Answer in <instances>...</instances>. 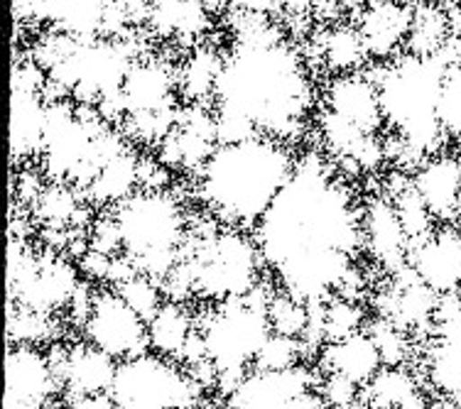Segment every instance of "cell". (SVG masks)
<instances>
[{"label":"cell","instance_id":"cell-1","mask_svg":"<svg viewBox=\"0 0 461 409\" xmlns=\"http://www.w3.org/2000/svg\"><path fill=\"white\" fill-rule=\"evenodd\" d=\"M253 241L280 285L307 307L346 292L364 250V204L320 155L297 160L290 182L253 231Z\"/></svg>","mask_w":461,"mask_h":409},{"label":"cell","instance_id":"cell-2","mask_svg":"<svg viewBox=\"0 0 461 409\" xmlns=\"http://www.w3.org/2000/svg\"><path fill=\"white\" fill-rule=\"evenodd\" d=\"M253 15L256 25L240 30L213 89L216 145L250 138L287 143L310 116L314 91L302 54L267 25L270 15Z\"/></svg>","mask_w":461,"mask_h":409},{"label":"cell","instance_id":"cell-3","mask_svg":"<svg viewBox=\"0 0 461 409\" xmlns=\"http://www.w3.org/2000/svg\"><path fill=\"white\" fill-rule=\"evenodd\" d=\"M294 164L290 145L276 138L216 145L199 169L196 194L213 218L253 233L290 182Z\"/></svg>","mask_w":461,"mask_h":409},{"label":"cell","instance_id":"cell-4","mask_svg":"<svg viewBox=\"0 0 461 409\" xmlns=\"http://www.w3.org/2000/svg\"><path fill=\"white\" fill-rule=\"evenodd\" d=\"M461 62L454 54V42L435 57L400 54L371 74L378 86L383 123L391 128L402 152L417 162L435 157L442 150L444 138L439 123V98L447 72Z\"/></svg>","mask_w":461,"mask_h":409},{"label":"cell","instance_id":"cell-5","mask_svg":"<svg viewBox=\"0 0 461 409\" xmlns=\"http://www.w3.org/2000/svg\"><path fill=\"white\" fill-rule=\"evenodd\" d=\"M118 241L135 270L150 280L175 272L185 243L186 216L175 196L165 189H138L111 214Z\"/></svg>","mask_w":461,"mask_h":409},{"label":"cell","instance_id":"cell-6","mask_svg":"<svg viewBox=\"0 0 461 409\" xmlns=\"http://www.w3.org/2000/svg\"><path fill=\"white\" fill-rule=\"evenodd\" d=\"M267 297L263 287L240 299L212 304L196 331L204 343L206 363L216 373V383L229 392L243 375L253 370L260 348L270 338L267 321Z\"/></svg>","mask_w":461,"mask_h":409},{"label":"cell","instance_id":"cell-7","mask_svg":"<svg viewBox=\"0 0 461 409\" xmlns=\"http://www.w3.org/2000/svg\"><path fill=\"white\" fill-rule=\"evenodd\" d=\"M263 258L253 238L243 231L213 233L206 238L189 272V285L212 304L249 297L260 287Z\"/></svg>","mask_w":461,"mask_h":409},{"label":"cell","instance_id":"cell-8","mask_svg":"<svg viewBox=\"0 0 461 409\" xmlns=\"http://www.w3.org/2000/svg\"><path fill=\"white\" fill-rule=\"evenodd\" d=\"M199 390L185 365L148 351L118 363L108 395L123 409H194Z\"/></svg>","mask_w":461,"mask_h":409},{"label":"cell","instance_id":"cell-9","mask_svg":"<svg viewBox=\"0 0 461 409\" xmlns=\"http://www.w3.org/2000/svg\"><path fill=\"white\" fill-rule=\"evenodd\" d=\"M321 378L307 365L290 370H249L226 392V409H324Z\"/></svg>","mask_w":461,"mask_h":409},{"label":"cell","instance_id":"cell-10","mask_svg":"<svg viewBox=\"0 0 461 409\" xmlns=\"http://www.w3.org/2000/svg\"><path fill=\"white\" fill-rule=\"evenodd\" d=\"M81 329L84 341L118 363L150 351L148 319L135 312L115 289H101L91 297L89 314Z\"/></svg>","mask_w":461,"mask_h":409},{"label":"cell","instance_id":"cell-11","mask_svg":"<svg viewBox=\"0 0 461 409\" xmlns=\"http://www.w3.org/2000/svg\"><path fill=\"white\" fill-rule=\"evenodd\" d=\"M40 67L18 64L13 74V108H10V152L15 160L37 157L45 140L47 108L45 84Z\"/></svg>","mask_w":461,"mask_h":409},{"label":"cell","instance_id":"cell-12","mask_svg":"<svg viewBox=\"0 0 461 409\" xmlns=\"http://www.w3.org/2000/svg\"><path fill=\"white\" fill-rule=\"evenodd\" d=\"M62 395L50 353L37 346H10L5 356V405L23 409H50Z\"/></svg>","mask_w":461,"mask_h":409},{"label":"cell","instance_id":"cell-13","mask_svg":"<svg viewBox=\"0 0 461 409\" xmlns=\"http://www.w3.org/2000/svg\"><path fill=\"white\" fill-rule=\"evenodd\" d=\"M410 275L437 297L461 292V228L442 226L425 241L410 245Z\"/></svg>","mask_w":461,"mask_h":409},{"label":"cell","instance_id":"cell-14","mask_svg":"<svg viewBox=\"0 0 461 409\" xmlns=\"http://www.w3.org/2000/svg\"><path fill=\"white\" fill-rule=\"evenodd\" d=\"M64 397L108 395L115 380L118 360L91 346L89 341H77L71 346L54 348L50 353Z\"/></svg>","mask_w":461,"mask_h":409},{"label":"cell","instance_id":"cell-15","mask_svg":"<svg viewBox=\"0 0 461 409\" xmlns=\"http://www.w3.org/2000/svg\"><path fill=\"white\" fill-rule=\"evenodd\" d=\"M324 116L375 138L385 123H383L378 86L371 79V74L358 72L334 76L324 91Z\"/></svg>","mask_w":461,"mask_h":409},{"label":"cell","instance_id":"cell-16","mask_svg":"<svg viewBox=\"0 0 461 409\" xmlns=\"http://www.w3.org/2000/svg\"><path fill=\"white\" fill-rule=\"evenodd\" d=\"M412 5L405 3H366L358 18V35L364 40L368 59L391 62L408 45Z\"/></svg>","mask_w":461,"mask_h":409},{"label":"cell","instance_id":"cell-17","mask_svg":"<svg viewBox=\"0 0 461 409\" xmlns=\"http://www.w3.org/2000/svg\"><path fill=\"white\" fill-rule=\"evenodd\" d=\"M412 189L422 199L427 211L435 221L452 226L459 218V187H461V160L452 155H435L417 167L412 177Z\"/></svg>","mask_w":461,"mask_h":409},{"label":"cell","instance_id":"cell-18","mask_svg":"<svg viewBox=\"0 0 461 409\" xmlns=\"http://www.w3.org/2000/svg\"><path fill=\"white\" fill-rule=\"evenodd\" d=\"M364 248L391 272L408 270L410 241L388 199H371L364 204Z\"/></svg>","mask_w":461,"mask_h":409},{"label":"cell","instance_id":"cell-19","mask_svg":"<svg viewBox=\"0 0 461 409\" xmlns=\"http://www.w3.org/2000/svg\"><path fill=\"white\" fill-rule=\"evenodd\" d=\"M175 91V76L165 62H135L123 84L125 113L131 118L167 116Z\"/></svg>","mask_w":461,"mask_h":409},{"label":"cell","instance_id":"cell-20","mask_svg":"<svg viewBox=\"0 0 461 409\" xmlns=\"http://www.w3.org/2000/svg\"><path fill=\"white\" fill-rule=\"evenodd\" d=\"M383 358L368 331H358L334 343L321 346V375H339L364 390L381 373Z\"/></svg>","mask_w":461,"mask_h":409},{"label":"cell","instance_id":"cell-21","mask_svg":"<svg viewBox=\"0 0 461 409\" xmlns=\"http://www.w3.org/2000/svg\"><path fill=\"white\" fill-rule=\"evenodd\" d=\"M13 10L18 18L52 22L74 40H96V32H106L111 3H13Z\"/></svg>","mask_w":461,"mask_h":409},{"label":"cell","instance_id":"cell-22","mask_svg":"<svg viewBox=\"0 0 461 409\" xmlns=\"http://www.w3.org/2000/svg\"><path fill=\"white\" fill-rule=\"evenodd\" d=\"M148 333H150V351L158 356L177 360L189 346V341L196 333V321L185 307L175 299H165L158 312L148 321Z\"/></svg>","mask_w":461,"mask_h":409},{"label":"cell","instance_id":"cell-23","mask_svg":"<svg viewBox=\"0 0 461 409\" xmlns=\"http://www.w3.org/2000/svg\"><path fill=\"white\" fill-rule=\"evenodd\" d=\"M427 385L461 407V336L435 338L425 353Z\"/></svg>","mask_w":461,"mask_h":409},{"label":"cell","instance_id":"cell-24","mask_svg":"<svg viewBox=\"0 0 461 409\" xmlns=\"http://www.w3.org/2000/svg\"><path fill=\"white\" fill-rule=\"evenodd\" d=\"M449 42H452V27L442 3H412V22H410L405 54L435 57Z\"/></svg>","mask_w":461,"mask_h":409},{"label":"cell","instance_id":"cell-25","mask_svg":"<svg viewBox=\"0 0 461 409\" xmlns=\"http://www.w3.org/2000/svg\"><path fill=\"white\" fill-rule=\"evenodd\" d=\"M140 167L133 152L125 147L115 157L98 169L96 177L89 182V194L96 199L98 204H123L128 196H133L140 184Z\"/></svg>","mask_w":461,"mask_h":409},{"label":"cell","instance_id":"cell-26","mask_svg":"<svg viewBox=\"0 0 461 409\" xmlns=\"http://www.w3.org/2000/svg\"><path fill=\"white\" fill-rule=\"evenodd\" d=\"M366 409H405L415 402L425 400L420 383L405 365L383 368L361 392Z\"/></svg>","mask_w":461,"mask_h":409},{"label":"cell","instance_id":"cell-27","mask_svg":"<svg viewBox=\"0 0 461 409\" xmlns=\"http://www.w3.org/2000/svg\"><path fill=\"white\" fill-rule=\"evenodd\" d=\"M148 22L162 35L196 37L212 27V10L206 3H152Z\"/></svg>","mask_w":461,"mask_h":409},{"label":"cell","instance_id":"cell-28","mask_svg":"<svg viewBox=\"0 0 461 409\" xmlns=\"http://www.w3.org/2000/svg\"><path fill=\"white\" fill-rule=\"evenodd\" d=\"M324 62L329 64V69L344 76V74H358L364 69V64L368 62V52L358 30L348 25H337L329 27L327 35H324Z\"/></svg>","mask_w":461,"mask_h":409},{"label":"cell","instance_id":"cell-29","mask_svg":"<svg viewBox=\"0 0 461 409\" xmlns=\"http://www.w3.org/2000/svg\"><path fill=\"white\" fill-rule=\"evenodd\" d=\"M221 64L223 57H219L213 49H194L189 54V59L179 74V86L186 98H192L194 106H199L204 98L213 96L216 81L221 74Z\"/></svg>","mask_w":461,"mask_h":409},{"label":"cell","instance_id":"cell-30","mask_svg":"<svg viewBox=\"0 0 461 409\" xmlns=\"http://www.w3.org/2000/svg\"><path fill=\"white\" fill-rule=\"evenodd\" d=\"M267 321H270V331L277 336L304 341L307 331H310V307L285 292L270 294Z\"/></svg>","mask_w":461,"mask_h":409},{"label":"cell","instance_id":"cell-31","mask_svg":"<svg viewBox=\"0 0 461 409\" xmlns=\"http://www.w3.org/2000/svg\"><path fill=\"white\" fill-rule=\"evenodd\" d=\"M366 329L364 309L346 297H334L321 309V346L334 343L346 336H354Z\"/></svg>","mask_w":461,"mask_h":409},{"label":"cell","instance_id":"cell-32","mask_svg":"<svg viewBox=\"0 0 461 409\" xmlns=\"http://www.w3.org/2000/svg\"><path fill=\"white\" fill-rule=\"evenodd\" d=\"M395 211H398V218L402 223V231L408 236L410 245H415V243L425 241L429 233L435 231V226H432V214L427 211V206L422 204V199L415 194V189L412 184L402 189L395 194Z\"/></svg>","mask_w":461,"mask_h":409},{"label":"cell","instance_id":"cell-33","mask_svg":"<svg viewBox=\"0 0 461 409\" xmlns=\"http://www.w3.org/2000/svg\"><path fill=\"white\" fill-rule=\"evenodd\" d=\"M304 353H307V346L300 338L270 333L266 346L258 353L253 370H290V368L304 365Z\"/></svg>","mask_w":461,"mask_h":409},{"label":"cell","instance_id":"cell-34","mask_svg":"<svg viewBox=\"0 0 461 409\" xmlns=\"http://www.w3.org/2000/svg\"><path fill=\"white\" fill-rule=\"evenodd\" d=\"M366 331L371 333L373 343L378 346V353H381L385 368L405 365L410 353L408 331L398 329L393 321L383 319V316L378 321H373V324H366Z\"/></svg>","mask_w":461,"mask_h":409},{"label":"cell","instance_id":"cell-35","mask_svg":"<svg viewBox=\"0 0 461 409\" xmlns=\"http://www.w3.org/2000/svg\"><path fill=\"white\" fill-rule=\"evenodd\" d=\"M439 123L447 140H461V62L447 72L439 98Z\"/></svg>","mask_w":461,"mask_h":409},{"label":"cell","instance_id":"cell-36","mask_svg":"<svg viewBox=\"0 0 461 409\" xmlns=\"http://www.w3.org/2000/svg\"><path fill=\"white\" fill-rule=\"evenodd\" d=\"M115 292L123 297L125 302L133 307L135 312L150 321V316L162 307L160 287L155 285V280L145 275H135L131 280H125L121 285L113 287Z\"/></svg>","mask_w":461,"mask_h":409},{"label":"cell","instance_id":"cell-37","mask_svg":"<svg viewBox=\"0 0 461 409\" xmlns=\"http://www.w3.org/2000/svg\"><path fill=\"white\" fill-rule=\"evenodd\" d=\"M50 316L40 312L23 309L18 314H10L8 336L13 346H37L50 336Z\"/></svg>","mask_w":461,"mask_h":409},{"label":"cell","instance_id":"cell-38","mask_svg":"<svg viewBox=\"0 0 461 409\" xmlns=\"http://www.w3.org/2000/svg\"><path fill=\"white\" fill-rule=\"evenodd\" d=\"M361 387L339 375H321L320 395L324 409H356L361 402Z\"/></svg>","mask_w":461,"mask_h":409},{"label":"cell","instance_id":"cell-39","mask_svg":"<svg viewBox=\"0 0 461 409\" xmlns=\"http://www.w3.org/2000/svg\"><path fill=\"white\" fill-rule=\"evenodd\" d=\"M42 209H45V216L50 221H59V218H67L69 214H74V199H71L64 189H54L42 199Z\"/></svg>","mask_w":461,"mask_h":409},{"label":"cell","instance_id":"cell-40","mask_svg":"<svg viewBox=\"0 0 461 409\" xmlns=\"http://www.w3.org/2000/svg\"><path fill=\"white\" fill-rule=\"evenodd\" d=\"M57 409H123L111 395H86V397H64Z\"/></svg>","mask_w":461,"mask_h":409},{"label":"cell","instance_id":"cell-41","mask_svg":"<svg viewBox=\"0 0 461 409\" xmlns=\"http://www.w3.org/2000/svg\"><path fill=\"white\" fill-rule=\"evenodd\" d=\"M405 409H439V407H435V405H429V402H425V400H420V402H415V405H410V407H405Z\"/></svg>","mask_w":461,"mask_h":409},{"label":"cell","instance_id":"cell-42","mask_svg":"<svg viewBox=\"0 0 461 409\" xmlns=\"http://www.w3.org/2000/svg\"><path fill=\"white\" fill-rule=\"evenodd\" d=\"M459 214H461V187H459Z\"/></svg>","mask_w":461,"mask_h":409}]
</instances>
